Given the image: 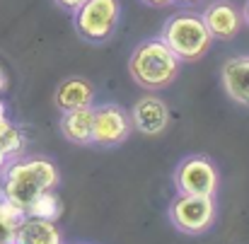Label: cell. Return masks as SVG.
<instances>
[{
    "label": "cell",
    "mask_w": 249,
    "mask_h": 244,
    "mask_svg": "<svg viewBox=\"0 0 249 244\" xmlns=\"http://www.w3.org/2000/svg\"><path fill=\"white\" fill-rule=\"evenodd\" d=\"M22 218H24V210L17 208L15 203H10L0 193V244H12L15 230H17V225H19Z\"/></svg>",
    "instance_id": "cell-15"
},
{
    "label": "cell",
    "mask_w": 249,
    "mask_h": 244,
    "mask_svg": "<svg viewBox=\"0 0 249 244\" xmlns=\"http://www.w3.org/2000/svg\"><path fill=\"white\" fill-rule=\"evenodd\" d=\"M181 70V61L174 56V51L167 46L160 36L141 41L131 58H128V73L148 92L165 89L177 80Z\"/></svg>",
    "instance_id": "cell-2"
},
{
    "label": "cell",
    "mask_w": 249,
    "mask_h": 244,
    "mask_svg": "<svg viewBox=\"0 0 249 244\" xmlns=\"http://www.w3.org/2000/svg\"><path fill=\"white\" fill-rule=\"evenodd\" d=\"M177 193L191 196H215L220 189V169L206 155H189L174 169Z\"/></svg>",
    "instance_id": "cell-6"
},
{
    "label": "cell",
    "mask_w": 249,
    "mask_h": 244,
    "mask_svg": "<svg viewBox=\"0 0 249 244\" xmlns=\"http://www.w3.org/2000/svg\"><path fill=\"white\" fill-rule=\"evenodd\" d=\"M61 133L68 143L92 145V106L61 111Z\"/></svg>",
    "instance_id": "cell-13"
},
{
    "label": "cell",
    "mask_w": 249,
    "mask_h": 244,
    "mask_svg": "<svg viewBox=\"0 0 249 244\" xmlns=\"http://www.w3.org/2000/svg\"><path fill=\"white\" fill-rule=\"evenodd\" d=\"M27 145V138L22 133V128L17 123H12L10 119L5 123H0V150L12 160V157H19L22 150Z\"/></svg>",
    "instance_id": "cell-16"
},
{
    "label": "cell",
    "mask_w": 249,
    "mask_h": 244,
    "mask_svg": "<svg viewBox=\"0 0 249 244\" xmlns=\"http://www.w3.org/2000/svg\"><path fill=\"white\" fill-rule=\"evenodd\" d=\"M12 244H66L61 227L53 220L24 215L15 230Z\"/></svg>",
    "instance_id": "cell-11"
},
{
    "label": "cell",
    "mask_w": 249,
    "mask_h": 244,
    "mask_svg": "<svg viewBox=\"0 0 249 244\" xmlns=\"http://www.w3.org/2000/svg\"><path fill=\"white\" fill-rule=\"evenodd\" d=\"M7 89V75H5V70L0 68V94Z\"/></svg>",
    "instance_id": "cell-19"
},
{
    "label": "cell",
    "mask_w": 249,
    "mask_h": 244,
    "mask_svg": "<svg viewBox=\"0 0 249 244\" xmlns=\"http://www.w3.org/2000/svg\"><path fill=\"white\" fill-rule=\"evenodd\" d=\"M220 80L225 87V94L249 109V56H232L225 61L220 70Z\"/></svg>",
    "instance_id": "cell-10"
},
{
    "label": "cell",
    "mask_w": 249,
    "mask_h": 244,
    "mask_svg": "<svg viewBox=\"0 0 249 244\" xmlns=\"http://www.w3.org/2000/svg\"><path fill=\"white\" fill-rule=\"evenodd\" d=\"M10 116H7V106H5V102L0 99V123H5Z\"/></svg>",
    "instance_id": "cell-18"
},
{
    "label": "cell",
    "mask_w": 249,
    "mask_h": 244,
    "mask_svg": "<svg viewBox=\"0 0 249 244\" xmlns=\"http://www.w3.org/2000/svg\"><path fill=\"white\" fill-rule=\"evenodd\" d=\"M172 2H179V5H194V2H198V0H172Z\"/></svg>",
    "instance_id": "cell-23"
},
{
    "label": "cell",
    "mask_w": 249,
    "mask_h": 244,
    "mask_svg": "<svg viewBox=\"0 0 249 244\" xmlns=\"http://www.w3.org/2000/svg\"><path fill=\"white\" fill-rule=\"evenodd\" d=\"M121 19V0H85L73 12V24L80 39L104 44L114 36Z\"/></svg>",
    "instance_id": "cell-5"
},
{
    "label": "cell",
    "mask_w": 249,
    "mask_h": 244,
    "mask_svg": "<svg viewBox=\"0 0 249 244\" xmlns=\"http://www.w3.org/2000/svg\"><path fill=\"white\" fill-rule=\"evenodd\" d=\"M160 39L174 51V56L181 63H194V61L203 58L213 44V36H211L203 17L196 12L172 15L162 27Z\"/></svg>",
    "instance_id": "cell-3"
},
{
    "label": "cell",
    "mask_w": 249,
    "mask_h": 244,
    "mask_svg": "<svg viewBox=\"0 0 249 244\" xmlns=\"http://www.w3.org/2000/svg\"><path fill=\"white\" fill-rule=\"evenodd\" d=\"M7 162H10V157H7V155H5V153L0 150V172L5 169V164H7Z\"/></svg>",
    "instance_id": "cell-21"
},
{
    "label": "cell",
    "mask_w": 249,
    "mask_h": 244,
    "mask_svg": "<svg viewBox=\"0 0 249 244\" xmlns=\"http://www.w3.org/2000/svg\"><path fill=\"white\" fill-rule=\"evenodd\" d=\"M201 17H203V22H206V27H208L213 41H215V39H220V41L235 39V36L240 34L242 24H245L242 10H240L235 2H230V0H215V2H211V5L203 10Z\"/></svg>",
    "instance_id": "cell-9"
},
{
    "label": "cell",
    "mask_w": 249,
    "mask_h": 244,
    "mask_svg": "<svg viewBox=\"0 0 249 244\" xmlns=\"http://www.w3.org/2000/svg\"><path fill=\"white\" fill-rule=\"evenodd\" d=\"M131 126L143 133V136H160L165 133L167 126H169V106H167L165 99H160L158 94H145L141 97L133 109H131Z\"/></svg>",
    "instance_id": "cell-8"
},
{
    "label": "cell",
    "mask_w": 249,
    "mask_h": 244,
    "mask_svg": "<svg viewBox=\"0 0 249 244\" xmlns=\"http://www.w3.org/2000/svg\"><path fill=\"white\" fill-rule=\"evenodd\" d=\"M53 99H56V106L61 111L94 106V87L83 78H66L63 82H58Z\"/></svg>",
    "instance_id": "cell-12"
},
{
    "label": "cell",
    "mask_w": 249,
    "mask_h": 244,
    "mask_svg": "<svg viewBox=\"0 0 249 244\" xmlns=\"http://www.w3.org/2000/svg\"><path fill=\"white\" fill-rule=\"evenodd\" d=\"M63 213V203L56 193V189H49V191H41L24 210V215H32V218H41V220H58Z\"/></svg>",
    "instance_id": "cell-14"
},
{
    "label": "cell",
    "mask_w": 249,
    "mask_h": 244,
    "mask_svg": "<svg viewBox=\"0 0 249 244\" xmlns=\"http://www.w3.org/2000/svg\"><path fill=\"white\" fill-rule=\"evenodd\" d=\"M242 19H245V22L249 24V0L245 2V10H242Z\"/></svg>",
    "instance_id": "cell-22"
},
{
    "label": "cell",
    "mask_w": 249,
    "mask_h": 244,
    "mask_svg": "<svg viewBox=\"0 0 249 244\" xmlns=\"http://www.w3.org/2000/svg\"><path fill=\"white\" fill-rule=\"evenodd\" d=\"M143 2H148V5H155V7H162V5H169L172 0H143Z\"/></svg>",
    "instance_id": "cell-20"
},
{
    "label": "cell",
    "mask_w": 249,
    "mask_h": 244,
    "mask_svg": "<svg viewBox=\"0 0 249 244\" xmlns=\"http://www.w3.org/2000/svg\"><path fill=\"white\" fill-rule=\"evenodd\" d=\"M61 181V172L53 160L46 157H12L0 172V193L27 210V206L49 189H56Z\"/></svg>",
    "instance_id": "cell-1"
},
{
    "label": "cell",
    "mask_w": 249,
    "mask_h": 244,
    "mask_svg": "<svg viewBox=\"0 0 249 244\" xmlns=\"http://www.w3.org/2000/svg\"><path fill=\"white\" fill-rule=\"evenodd\" d=\"M56 2H58V5L63 7V10H68V12H75V10H78V7L83 5L85 0H56Z\"/></svg>",
    "instance_id": "cell-17"
},
{
    "label": "cell",
    "mask_w": 249,
    "mask_h": 244,
    "mask_svg": "<svg viewBox=\"0 0 249 244\" xmlns=\"http://www.w3.org/2000/svg\"><path fill=\"white\" fill-rule=\"evenodd\" d=\"M167 218L174 230H179L186 237H201L206 235L218 218V203L215 196H191V193H177L172 203L167 206Z\"/></svg>",
    "instance_id": "cell-4"
},
{
    "label": "cell",
    "mask_w": 249,
    "mask_h": 244,
    "mask_svg": "<svg viewBox=\"0 0 249 244\" xmlns=\"http://www.w3.org/2000/svg\"><path fill=\"white\" fill-rule=\"evenodd\" d=\"M133 126L128 111L116 102H104L92 106V145L116 148L128 140Z\"/></svg>",
    "instance_id": "cell-7"
}]
</instances>
